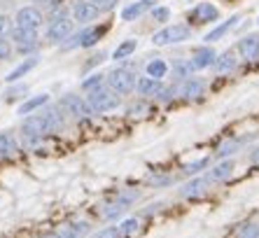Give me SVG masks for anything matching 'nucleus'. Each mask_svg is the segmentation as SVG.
Here are the masks:
<instances>
[{"label":"nucleus","instance_id":"2f4dec72","mask_svg":"<svg viewBox=\"0 0 259 238\" xmlns=\"http://www.w3.org/2000/svg\"><path fill=\"white\" fill-rule=\"evenodd\" d=\"M124 233H121L119 226H108V229H103V231H98L94 238H121Z\"/></svg>","mask_w":259,"mask_h":238},{"label":"nucleus","instance_id":"e433bc0d","mask_svg":"<svg viewBox=\"0 0 259 238\" xmlns=\"http://www.w3.org/2000/svg\"><path fill=\"white\" fill-rule=\"evenodd\" d=\"M7 30H10V19H7V17H0V37L5 35Z\"/></svg>","mask_w":259,"mask_h":238},{"label":"nucleus","instance_id":"ea45409f","mask_svg":"<svg viewBox=\"0 0 259 238\" xmlns=\"http://www.w3.org/2000/svg\"><path fill=\"white\" fill-rule=\"evenodd\" d=\"M45 238H61L59 233H52V236H45Z\"/></svg>","mask_w":259,"mask_h":238},{"label":"nucleus","instance_id":"2eb2a0df","mask_svg":"<svg viewBox=\"0 0 259 238\" xmlns=\"http://www.w3.org/2000/svg\"><path fill=\"white\" fill-rule=\"evenodd\" d=\"M152 5H154V0H140V3H133V5L124 7V12H121V19H124V21H133V19L143 17V14L147 12Z\"/></svg>","mask_w":259,"mask_h":238},{"label":"nucleus","instance_id":"ddd939ff","mask_svg":"<svg viewBox=\"0 0 259 238\" xmlns=\"http://www.w3.org/2000/svg\"><path fill=\"white\" fill-rule=\"evenodd\" d=\"M215 61H217V54L212 52L210 47H203L196 52V56H194L192 61H189V66H192V70H203V68L212 66Z\"/></svg>","mask_w":259,"mask_h":238},{"label":"nucleus","instance_id":"6ab92c4d","mask_svg":"<svg viewBox=\"0 0 259 238\" xmlns=\"http://www.w3.org/2000/svg\"><path fill=\"white\" fill-rule=\"evenodd\" d=\"M98 12H101V7H96L94 3H79V5H75V19L77 21H91L94 17H98Z\"/></svg>","mask_w":259,"mask_h":238},{"label":"nucleus","instance_id":"4468645a","mask_svg":"<svg viewBox=\"0 0 259 238\" xmlns=\"http://www.w3.org/2000/svg\"><path fill=\"white\" fill-rule=\"evenodd\" d=\"M231 173H234V161H222L220 166H215L212 171H208L205 180H208L210 185H215V182H222V180L231 178Z\"/></svg>","mask_w":259,"mask_h":238},{"label":"nucleus","instance_id":"4be33fe9","mask_svg":"<svg viewBox=\"0 0 259 238\" xmlns=\"http://www.w3.org/2000/svg\"><path fill=\"white\" fill-rule=\"evenodd\" d=\"M108 30V26H101V28H87L82 30V42H79V47H94L98 42V37L103 35Z\"/></svg>","mask_w":259,"mask_h":238},{"label":"nucleus","instance_id":"c85d7f7f","mask_svg":"<svg viewBox=\"0 0 259 238\" xmlns=\"http://www.w3.org/2000/svg\"><path fill=\"white\" fill-rule=\"evenodd\" d=\"M192 75V66H189V61H178L173 66V77L178 80H187Z\"/></svg>","mask_w":259,"mask_h":238},{"label":"nucleus","instance_id":"9b49d317","mask_svg":"<svg viewBox=\"0 0 259 238\" xmlns=\"http://www.w3.org/2000/svg\"><path fill=\"white\" fill-rule=\"evenodd\" d=\"M205 91V82L203 80H185L182 84H178V94L185 96V98H199Z\"/></svg>","mask_w":259,"mask_h":238},{"label":"nucleus","instance_id":"473e14b6","mask_svg":"<svg viewBox=\"0 0 259 238\" xmlns=\"http://www.w3.org/2000/svg\"><path fill=\"white\" fill-rule=\"evenodd\" d=\"M238 238H259V224H245Z\"/></svg>","mask_w":259,"mask_h":238},{"label":"nucleus","instance_id":"5701e85b","mask_svg":"<svg viewBox=\"0 0 259 238\" xmlns=\"http://www.w3.org/2000/svg\"><path fill=\"white\" fill-rule=\"evenodd\" d=\"M166 72H168V66H166L161 59H154V61L147 63V77L161 82V77H166Z\"/></svg>","mask_w":259,"mask_h":238},{"label":"nucleus","instance_id":"6e6552de","mask_svg":"<svg viewBox=\"0 0 259 238\" xmlns=\"http://www.w3.org/2000/svg\"><path fill=\"white\" fill-rule=\"evenodd\" d=\"M210 189V182L205 178H194L189 180V182H185V185L180 187V196L182 199H196V196H203L205 191Z\"/></svg>","mask_w":259,"mask_h":238},{"label":"nucleus","instance_id":"412c9836","mask_svg":"<svg viewBox=\"0 0 259 238\" xmlns=\"http://www.w3.org/2000/svg\"><path fill=\"white\" fill-rule=\"evenodd\" d=\"M37 66V56H30V59H26L24 63H19L17 68H14L10 75H7V82H17V80H21L28 70H33V68Z\"/></svg>","mask_w":259,"mask_h":238},{"label":"nucleus","instance_id":"58836bf2","mask_svg":"<svg viewBox=\"0 0 259 238\" xmlns=\"http://www.w3.org/2000/svg\"><path fill=\"white\" fill-rule=\"evenodd\" d=\"M89 3H94L96 7H98V3H103V5H105V0H89Z\"/></svg>","mask_w":259,"mask_h":238},{"label":"nucleus","instance_id":"f8f14e48","mask_svg":"<svg viewBox=\"0 0 259 238\" xmlns=\"http://www.w3.org/2000/svg\"><path fill=\"white\" fill-rule=\"evenodd\" d=\"M238 52L243 54V59L257 61L259 59V35H245L238 42Z\"/></svg>","mask_w":259,"mask_h":238},{"label":"nucleus","instance_id":"20e7f679","mask_svg":"<svg viewBox=\"0 0 259 238\" xmlns=\"http://www.w3.org/2000/svg\"><path fill=\"white\" fill-rule=\"evenodd\" d=\"M189 35H192V30H189L187 26L175 24V26H166V28H161L159 33H154L152 42L159 45V47H163V45H175V42L189 40Z\"/></svg>","mask_w":259,"mask_h":238},{"label":"nucleus","instance_id":"0eeeda50","mask_svg":"<svg viewBox=\"0 0 259 238\" xmlns=\"http://www.w3.org/2000/svg\"><path fill=\"white\" fill-rule=\"evenodd\" d=\"M12 40L17 42L19 52H30L37 47V30H28V28H14L12 30Z\"/></svg>","mask_w":259,"mask_h":238},{"label":"nucleus","instance_id":"7c9ffc66","mask_svg":"<svg viewBox=\"0 0 259 238\" xmlns=\"http://www.w3.org/2000/svg\"><path fill=\"white\" fill-rule=\"evenodd\" d=\"M101 87H103V75H91L89 80H84V82H82V89H87V91L101 89Z\"/></svg>","mask_w":259,"mask_h":238},{"label":"nucleus","instance_id":"c756f323","mask_svg":"<svg viewBox=\"0 0 259 238\" xmlns=\"http://www.w3.org/2000/svg\"><path fill=\"white\" fill-rule=\"evenodd\" d=\"M208 164H210V159H196V161H192V164H187V166H185V173H187V175H196V173L199 171H203V168H208Z\"/></svg>","mask_w":259,"mask_h":238},{"label":"nucleus","instance_id":"f3484780","mask_svg":"<svg viewBox=\"0 0 259 238\" xmlns=\"http://www.w3.org/2000/svg\"><path fill=\"white\" fill-rule=\"evenodd\" d=\"M89 231H91V226L87 224V222H75V224L61 226L59 236H61V238H84Z\"/></svg>","mask_w":259,"mask_h":238},{"label":"nucleus","instance_id":"f257e3e1","mask_svg":"<svg viewBox=\"0 0 259 238\" xmlns=\"http://www.w3.org/2000/svg\"><path fill=\"white\" fill-rule=\"evenodd\" d=\"M61 126H63L61 114L52 107V110H45V112L26 117L24 124H21V133H24L26 138H42V136H49V133L59 131Z\"/></svg>","mask_w":259,"mask_h":238},{"label":"nucleus","instance_id":"a878e982","mask_svg":"<svg viewBox=\"0 0 259 238\" xmlns=\"http://www.w3.org/2000/svg\"><path fill=\"white\" fill-rule=\"evenodd\" d=\"M245 140H247V138H238V140H227V143H222L220 147H217L215 154H217V156H229V154H234L236 149L241 147Z\"/></svg>","mask_w":259,"mask_h":238},{"label":"nucleus","instance_id":"1a4fd4ad","mask_svg":"<svg viewBox=\"0 0 259 238\" xmlns=\"http://www.w3.org/2000/svg\"><path fill=\"white\" fill-rule=\"evenodd\" d=\"M217 17H220V12H217V7L210 5V3H201V5H196L192 12H189V19H192V21H196V24L215 21Z\"/></svg>","mask_w":259,"mask_h":238},{"label":"nucleus","instance_id":"393cba45","mask_svg":"<svg viewBox=\"0 0 259 238\" xmlns=\"http://www.w3.org/2000/svg\"><path fill=\"white\" fill-rule=\"evenodd\" d=\"M47 101H49V96H47V94L35 96V98H30V101L21 103V107H19V114H28V112H33V110H37V107L45 105Z\"/></svg>","mask_w":259,"mask_h":238},{"label":"nucleus","instance_id":"4c0bfd02","mask_svg":"<svg viewBox=\"0 0 259 238\" xmlns=\"http://www.w3.org/2000/svg\"><path fill=\"white\" fill-rule=\"evenodd\" d=\"M250 161H252V164H259V147L254 149L252 154H250Z\"/></svg>","mask_w":259,"mask_h":238},{"label":"nucleus","instance_id":"bb28decb","mask_svg":"<svg viewBox=\"0 0 259 238\" xmlns=\"http://www.w3.org/2000/svg\"><path fill=\"white\" fill-rule=\"evenodd\" d=\"M136 47H138V42H136V40L121 42L119 47L115 49V59H117V61H121V59H126V56H131V54L136 52Z\"/></svg>","mask_w":259,"mask_h":238},{"label":"nucleus","instance_id":"7ed1b4c3","mask_svg":"<svg viewBox=\"0 0 259 238\" xmlns=\"http://www.w3.org/2000/svg\"><path fill=\"white\" fill-rule=\"evenodd\" d=\"M110 89L117 91V94H131L136 87H138V75L128 68H117L108 75Z\"/></svg>","mask_w":259,"mask_h":238},{"label":"nucleus","instance_id":"dca6fc26","mask_svg":"<svg viewBox=\"0 0 259 238\" xmlns=\"http://www.w3.org/2000/svg\"><path fill=\"white\" fill-rule=\"evenodd\" d=\"M238 21H241V17H238V14H234V17H231L229 21H224V24H220V26H217V28H212L210 33H208V35L203 37V40L208 42V45H210V42H215V40H220V37H224V35H227V33H229V30L234 28V26L238 24Z\"/></svg>","mask_w":259,"mask_h":238},{"label":"nucleus","instance_id":"cd10ccee","mask_svg":"<svg viewBox=\"0 0 259 238\" xmlns=\"http://www.w3.org/2000/svg\"><path fill=\"white\" fill-rule=\"evenodd\" d=\"M128 210V203L124 201H117V203H110L108 210H105V217L108 220H115V217H119V215H124Z\"/></svg>","mask_w":259,"mask_h":238},{"label":"nucleus","instance_id":"a211bd4d","mask_svg":"<svg viewBox=\"0 0 259 238\" xmlns=\"http://www.w3.org/2000/svg\"><path fill=\"white\" fill-rule=\"evenodd\" d=\"M136 91H138L140 96H159L161 94V82H159V80H152V77H140Z\"/></svg>","mask_w":259,"mask_h":238},{"label":"nucleus","instance_id":"b1692460","mask_svg":"<svg viewBox=\"0 0 259 238\" xmlns=\"http://www.w3.org/2000/svg\"><path fill=\"white\" fill-rule=\"evenodd\" d=\"M17 152V140L12 133H0V156H10Z\"/></svg>","mask_w":259,"mask_h":238},{"label":"nucleus","instance_id":"aec40b11","mask_svg":"<svg viewBox=\"0 0 259 238\" xmlns=\"http://www.w3.org/2000/svg\"><path fill=\"white\" fill-rule=\"evenodd\" d=\"M234 68H236L234 52H224L222 56L215 61V72H217V75H227V72H231Z\"/></svg>","mask_w":259,"mask_h":238},{"label":"nucleus","instance_id":"f704fd0d","mask_svg":"<svg viewBox=\"0 0 259 238\" xmlns=\"http://www.w3.org/2000/svg\"><path fill=\"white\" fill-rule=\"evenodd\" d=\"M119 229H121V233H133L136 229H138V220H126Z\"/></svg>","mask_w":259,"mask_h":238},{"label":"nucleus","instance_id":"f03ea898","mask_svg":"<svg viewBox=\"0 0 259 238\" xmlns=\"http://www.w3.org/2000/svg\"><path fill=\"white\" fill-rule=\"evenodd\" d=\"M87 103H89V107L94 110V112L103 114V112H112V110H117L121 101H119V96H117V91L101 87V89L89 91V98H87Z\"/></svg>","mask_w":259,"mask_h":238},{"label":"nucleus","instance_id":"c9c22d12","mask_svg":"<svg viewBox=\"0 0 259 238\" xmlns=\"http://www.w3.org/2000/svg\"><path fill=\"white\" fill-rule=\"evenodd\" d=\"M10 52H12L10 42H7L5 37H0V59H7V56H10Z\"/></svg>","mask_w":259,"mask_h":238},{"label":"nucleus","instance_id":"423d86ee","mask_svg":"<svg viewBox=\"0 0 259 238\" xmlns=\"http://www.w3.org/2000/svg\"><path fill=\"white\" fill-rule=\"evenodd\" d=\"M17 28H28V30H37V26L42 24V14L37 12L35 7H24L17 12Z\"/></svg>","mask_w":259,"mask_h":238},{"label":"nucleus","instance_id":"39448f33","mask_svg":"<svg viewBox=\"0 0 259 238\" xmlns=\"http://www.w3.org/2000/svg\"><path fill=\"white\" fill-rule=\"evenodd\" d=\"M59 107L66 114L75 117V119H87V117H91V114H94V110L89 107V103L82 101V98H79V96H75V94L63 96V98H61V103H59Z\"/></svg>","mask_w":259,"mask_h":238},{"label":"nucleus","instance_id":"72a5a7b5","mask_svg":"<svg viewBox=\"0 0 259 238\" xmlns=\"http://www.w3.org/2000/svg\"><path fill=\"white\" fill-rule=\"evenodd\" d=\"M152 17L157 19V21H168L170 10H168V7H154V12H152Z\"/></svg>","mask_w":259,"mask_h":238},{"label":"nucleus","instance_id":"9d476101","mask_svg":"<svg viewBox=\"0 0 259 238\" xmlns=\"http://www.w3.org/2000/svg\"><path fill=\"white\" fill-rule=\"evenodd\" d=\"M70 33H72V21L70 19H56V21H52V26H49V30H47V35H49L52 42L66 40Z\"/></svg>","mask_w":259,"mask_h":238}]
</instances>
